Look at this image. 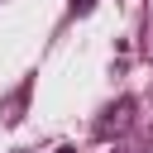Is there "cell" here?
I'll use <instances>...</instances> for the list:
<instances>
[{"instance_id": "6da1fadb", "label": "cell", "mask_w": 153, "mask_h": 153, "mask_svg": "<svg viewBox=\"0 0 153 153\" xmlns=\"http://www.w3.org/2000/svg\"><path fill=\"white\" fill-rule=\"evenodd\" d=\"M110 120H100V139H110V134H120L124 124H129V100H120L115 110H105Z\"/></svg>"}, {"instance_id": "7a4b0ae2", "label": "cell", "mask_w": 153, "mask_h": 153, "mask_svg": "<svg viewBox=\"0 0 153 153\" xmlns=\"http://www.w3.org/2000/svg\"><path fill=\"white\" fill-rule=\"evenodd\" d=\"M72 10H76V14H86V10H91V0H72Z\"/></svg>"}, {"instance_id": "3957f363", "label": "cell", "mask_w": 153, "mask_h": 153, "mask_svg": "<svg viewBox=\"0 0 153 153\" xmlns=\"http://www.w3.org/2000/svg\"><path fill=\"white\" fill-rule=\"evenodd\" d=\"M57 153H67V148H57Z\"/></svg>"}]
</instances>
